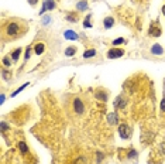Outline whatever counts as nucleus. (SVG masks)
Returning <instances> with one entry per match:
<instances>
[{"label": "nucleus", "instance_id": "obj_1", "mask_svg": "<svg viewBox=\"0 0 165 164\" xmlns=\"http://www.w3.org/2000/svg\"><path fill=\"white\" fill-rule=\"evenodd\" d=\"M28 30V26L24 21H20V20H12L3 26V35L6 40H16L24 35Z\"/></svg>", "mask_w": 165, "mask_h": 164}, {"label": "nucleus", "instance_id": "obj_2", "mask_svg": "<svg viewBox=\"0 0 165 164\" xmlns=\"http://www.w3.org/2000/svg\"><path fill=\"white\" fill-rule=\"evenodd\" d=\"M119 134L121 139H130L131 137V127L127 125H120L119 126Z\"/></svg>", "mask_w": 165, "mask_h": 164}, {"label": "nucleus", "instance_id": "obj_3", "mask_svg": "<svg viewBox=\"0 0 165 164\" xmlns=\"http://www.w3.org/2000/svg\"><path fill=\"white\" fill-rule=\"evenodd\" d=\"M55 0H44L42 2V9L41 12H40V14H44L45 12H48V10H54L55 9Z\"/></svg>", "mask_w": 165, "mask_h": 164}, {"label": "nucleus", "instance_id": "obj_4", "mask_svg": "<svg viewBox=\"0 0 165 164\" xmlns=\"http://www.w3.org/2000/svg\"><path fill=\"white\" fill-rule=\"evenodd\" d=\"M148 34H150L151 37H160V35H161V27H160V23H158V21L157 23L154 21V23L150 26Z\"/></svg>", "mask_w": 165, "mask_h": 164}, {"label": "nucleus", "instance_id": "obj_5", "mask_svg": "<svg viewBox=\"0 0 165 164\" xmlns=\"http://www.w3.org/2000/svg\"><path fill=\"white\" fill-rule=\"evenodd\" d=\"M73 110H75L78 115H82L85 112V105H83V102H82L79 98L73 99Z\"/></svg>", "mask_w": 165, "mask_h": 164}, {"label": "nucleus", "instance_id": "obj_6", "mask_svg": "<svg viewBox=\"0 0 165 164\" xmlns=\"http://www.w3.org/2000/svg\"><path fill=\"white\" fill-rule=\"evenodd\" d=\"M124 55V51L121 48H111V50L107 51V57L111 59L114 58H120V57H123Z\"/></svg>", "mask_w": 165, "mask_h": 164}, {"label": "nucleus", "instance_id": "obj_7", "mask_svg": "<svg viewBox=\"0 0 165 164\" xmlns=\"http://www.w3.org/2000/svg\"><path fill=\"white\" fill-rule=\"evenodd\" d=\"M114 106L119 108V109H123L126 108V99H123V96H117L114 101Z\"/></svg>", "mask_w": 165, "mask_h": 164}, {"label": "nucleus", "instance_id": "obj_8", "mask_svg": "<svg viewBox=\"0 0 165 164\" xmlns=\"http://www.w3.org/2000/svg\"><path fill=\"white\" fill-rule=\"evenodd\" d=\"M64 37H65L66 40H78L79 38V35L75 31H72V30H66V31L64 33Z\"/></svg>", "mask_w": 165, "mask_h": 164}, {"label": "nucleus", "instance_id": "obj_9", "mask_svg": "<svg viewBox=\"0 0 165 164\" xmlns=\"http://www.w3.org/2000/svg\"><path fill=\"white\" fill-rule=\"evenodd\" d=\"M44 51H45V44L38 43V44H35V45H34V52H35V55H41Z\"/></svg>", "mask_w": 165, "mask_h": 164}, {"label": "nucleus", "instance_id": "obj_10", "mask_svg": "<svg viewBox=\"0 0 165 164\" xmlns=\"http://www.w3.org/2000/svg\"><path fill=\"white\" fill-rule=\"evenodd\" d=\"M103 26H104V28H111L113 26H114V19H113L111 16L106 17V19L103 20Z\"/></svg>", "mask_w": 165, "mask_h": 164}, {"label": "nucleus", "instance_id": "obj_11", "mask_svg": "<svg viewBox=\"0 0 165 164\" xmlns=\"http://www.w3.org/2000/svg\"><path fill=\"white\" fill-rule=\"evenodd\" d=\"M81 19V17H79V14H78V13H66V20H68V21H72V23H76L78 20Z\"/></svg>", "mask_w": 165, "mask_h": 164}, {"label": "nucleus", "instance_id": "obj_12", "mask_svg": "<svg viewBox=\"0 0 165 164\" xmlns=\"http://www.w3.org/2000/svg\"><path fill=\"white\" fill-rule=\"evenodd\" d=\"M76 9L79 10V12H83V10H86V9H88V2H86V0H81V2L76 4Z\"/></svg>", "mask_w": 165, "mask_h": 164}, {"label": "nucleus", "instance_id": "obj_13", "mask_svg": "<svg viewBox=\"0 0 165 164\" xmlns=\"http://www.w3.org/2000/svg\"><path fill=\"white\" fill-rule=\"evenodd\" d=\"M20 54H21V48H17V50H14L12 54H10V57H12L13 61H19Z\"/></svg>", "mask_w": 165, "mask_h": 164}, {"label": "nucleus", "instance_id": "obj_14", "mask_svg": "<svg viewBox=\"0 0 165 164\" xmlns=\"http://www.w3.org/2000/svg\"><path fill=\"white\" fill-rule=\"evenodd\" d=\"M75 164H89V159L86 156H79L75 160Z\"/></svg>", "mask_w": 165, "mask_h": 164}, {"label": "nucleus", "instance_id": "obj_15", "mask_svg": "<svg viewBox=\"0 0 165 164\" xmlns=\"http://www.w3.org/2000/svg\"><path fill=\"white\" fill-rule=\"evenodd\" d=\"M19 148H20V153H21V154H27L28 153V147L24 141H20L19 143Z\"/></svg>", "mask_w": 165, "mask_h": 164}, {"label": "nucleus", "instance_id": "obj_16", "mask_svg": "<svg viewBox=\"0 0 165 164\" xmlns=\"http://www.w3.org/2000/svg\"><path fill=\"white\" fill-rule=\"evenodd\" d=\"M90 19H92V14H88L83 20V27L85 28H90L92 27V23H90Z\"/></svg>", "mask_w": 165, "mask_h": 164}, {"label": "nucleus", "instance_id": "obj_17", "mask_svg": "<svg viewBox=\"0 0 165 164\" xmlns=\"http://www.w3.org/2000/svg\"><path fill=\"white\" fill-rule=\"evenodd\" d=\"M76 54V47H68L65 50V55L66 57H72V55Z\"/></svg>", "mask_w": 165, "mask_h": 164}, {"label": "nucleus", "instance_id": "obj_18", "mask_svg": "<svg viewBox=\"0 0 165 164\" xmlns=\"http://www.w3.org/2000/svg\"><path fill=\"white\" fill-rule=\"evenodd\" d=\"M95 55H96V51L95 50H86L83 52V58H92Z\"/></svg>", "mask_w": 165, "mask_h": 164}, {"label": "nucleus", "instance_id": "obj_19", "mask_svg": "<svg viewBox=\"0 0 165 164\" xmlns=\"http://www.w3.org/2000/svg\"><path fill=\"white\" fill-rule=\"evenodd\" d=\"M151 52H153V54H162L164 51H162L161 45H158V44H155V45H153V48H151Z\"/></svg>", "mask_w": 165, "mask_h": 164}, {"label": "nucleus", "instance_id": "obj_20", "mask_svg": "<svg viewBox=\"0 0 165 164\" xmlns=\"http://www.w3.org/2000/svg\"><path fill=\"white\" fill-rule=\"evenodd\" d=\"M127 159L128 160H133V159H137V152H135L134 148H130V152H128V156H127Z\"/></svg>", "mask_w": 165, "mask_h": 164}, {"label": "nucleus", "instance_id": "obj_21", "mask_svg": "<svg viewBox=\"0 0 165 164\" xmlns=\"http://www.w3.org/2000/svg\"><path fill=\"white\" fill-rule=\"evenodd\" d=\"M12 62L13 61H12V57H10V55H7V57H4L3 58V65L4 66H10L12 65Z\"/></svg>", "mask_w": 165, "mask_h": 164}, {"label": "nucleus", "instance_id": "obj_22", "mask_svg": "<svg viewBox=\"0 0 165 164\" xmlns=\"http://www.w3.org/2000/svg\"><path fill=\"white\" fill-rule=\"evenodd\" d=\"M33 45H28L27 47V50H26V55H24V59L27 61V59H30V55H31V50H33Z\"/></svg>", "mask_w": 165, "mask_h": 164}, {"label": "nucleus", "instance_id": "obj_23", "mask_svg": "<svg viewBox=\"0 0 165 164\" xmlns=\"http://www.w3.org/2000/svg\"><path fill=\"white\" fill-rule=\"evenodd\" d=\"M2 75H3L4 79H10V78H12V72H9V71L4 70V68L2 70Z\"/></svg>", "mask_w": 165, "mask_h": 164}, {"label": "nucleus", "instance_id": "obj_24", "mask_svg": "<svg viewBox=\"0 0 165 164\" xmlns=\"http://www.w3.org/2000/svg\"><path fill=\"white\" fill-rule=\"evenodd\" d=\"M27 86H28V82H26V84H24L23 86H20L19 89H16L14 92H13V94H12V96H16V95H17V94H20V92H21V91H23L24 88H27Z\"/></svg>", "mask_w": 165, "mask_h": 164}, {"label": "nucleus", "instance_id": "obj_25", "mask_svg": "<svg viewBox=\"0 0 165 164\" xmlns=\"http://www.w3.org/2000/svg\"><path fill=\"white\" fill-rule=\"evenodd\" d=\"M96 96H97V99H102L103 102H106L107 101V95L104 94V92H97L96 94Z\"/></svg>", "mask_w": 165, "mask_h": 164}, {"label": "nucleus", "instance_id": "obj_26", "mask_svg": "<svg viewBox=\"0 0 165 164\" xmlns=\"http://www.w3.org/2000/svg\"><path fill=\"white\" fill-rule=\"evenodd\" d=\"M109 123H111V125H116V123H117V117H116L114 113L109 115Z\"/></svg>", "mask_w": 165, "mask_h": 164}, {"label": "nucleus", "instance_id": "obj_27", "mask_svg": "<svg viewBox=\"0 0 165 164\" xmlns=\"http://www.w3.org/2000/svg\"><path fill=\"white\" fill-rule=\"evenodd\" d=\"M120 44H124V38H117L113 41V45H120Z\"/></svg>", "mask_w": 165, "mask_h": 164}, {"label": "nucleus", "instance_id": "obj_28", "mask_svg": "<svg viewBox=\"0 0 165 164\" xmlns=\"http://www.w3.org/2000/svg\"><path fill=\"white\" fill-rule=\"evenodd\" d=\"M96 157H97V161H99V163H100V160L103 159V154H102V153H99V152H97V153H96Z\"/></svg>", "mask_w": 165, "mask_h": 164}, {"label": "nucleus", "instance_id": "obj_29", "mask_svg": "<svg viewBox=\"0 0 165 164\" xmlns=\"http://www.w3.org/2000/svg\"><path fill=\"white\" fill-rule=\"evenodd\" d=\"M37 3H38V0H28V4H30V6H35Z\"/></svg>", "mask_w": 165, "mask_h": 164}, {"label": "nucleus", "instance_id": "obj_30", "mask_svg": "<svg viewBox=\"0 0 165 164\" xmlns=\"http://www.w3.org/2000/svg\"><path fill=\"white\" fill-rule=\"evenodd\" d=\"M161 110L162 112H165V96H164V99H162V102H161Z\"/></svg>", "mask_w": 165, "mask_h": 164}, {"label": "nucleus", "instance_id": "obj_31", "mask_svg": "<svg viewBox=\"0 0 165 164\" xmlns=\"http://www.w3.org/2000/svg\"><path fill=\"white\" fill-rule=\"evenodd\" d=\"M4 99H6V96H4V95L2 94V99H0V102H2V103H3V102H4Z\"/></svg>", "mask_w": 165, "mask_h": 164}, {"label": "nucleus", "instance_id": "obj_32", "mask_svg": "<svg viewBox=\"0 0 165 164\" xmlns=\"http://www.w3.org/2000/svg\"><path fill=\"white\" fill-rule=\"evenodd\" d=\"M48 21H50V19H48V17H45V19H44V24H47Z\"/></svg>", "mask_w": 165, "mask_h": 164}, {"label": "nucleus", "instance_id": "obj_33", "mask_svg": "<svg viewBox=\"0 0 165 164\" xmlns=\"http://www.w3.org/2000/svg\"><path fill=\"white\" fill-rule=\"evenodd\" d=\"M162 14L165 16V4H164V7H162Z\"/></svg>", "mask_w": 165, "mask_h": 164}]
</instances>
